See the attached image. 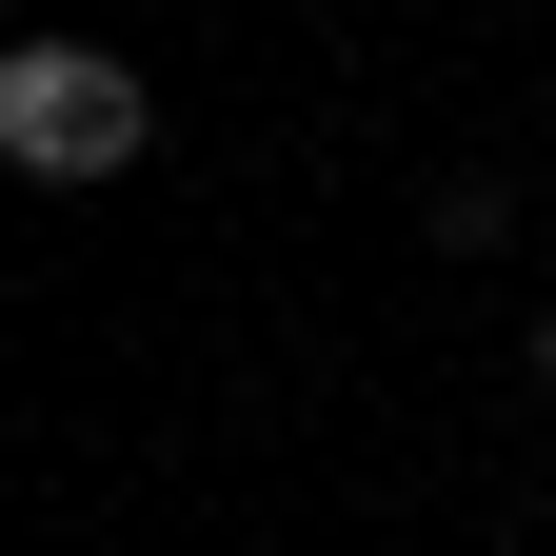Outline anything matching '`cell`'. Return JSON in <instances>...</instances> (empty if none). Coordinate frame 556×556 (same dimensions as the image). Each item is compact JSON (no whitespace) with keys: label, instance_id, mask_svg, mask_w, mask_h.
<instances>
[{"label":"cell","instance_id":"cell-1","mask_svg":"<svg viewBox=\"0 0 556 556\" xmlns=\"http://www.w3.org/2000/svg\"><path fill=\"white\" fill-rule=\"evenodd\" d=\"M139 139H160V100H139L119 40H0V160L21 179L100 199V179H139Z\"/></svg>","mask_w":556,"mask_h":556},{"label":"cell","instance_id":"cell-2","mask_svg":"<svg viewBox=\"0 0 556 556\" xmlns=\"http://www.w3.org/2000/svg\"><path fill=\"white\" fill-rule=\"evenodd\" d=\"M536 397H556V318H536Z\"/></svg>","mask_w":556,"mask_h":556}]
</instances>
